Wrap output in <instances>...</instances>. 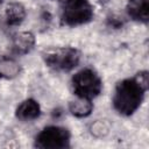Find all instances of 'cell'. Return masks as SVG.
I'll return each instance as SVG.
<instances>
[{
    "label": "cell",
    "mask_w": 149,
    "mask_h": 149,
    "mask_svg": "<svg viewBox=\"0 0 149 149\" xmlns=\"http://www.w3.org/2000/svg\"><path fill=\"white\" fill-rule=\"evenodd\" d=\"M148 87V71H141L132 78H126L119 81L112 98L114 109L123 116L134 114L140 108Z\"/></svg>",
    "instance_id": "cell-1"
},
{
    "label": "cell",
    "mask_w": 149,
    "mask_h": 149,
    "mask_svg": "<svg viewBox=\"0 0 149 149\" xmlns=\"http://www.w3.org/2000/svg\"><path fill=\"white\" fill-rule=\"evenodd\" d=\"M71 86L76 97L92 100L101 93L102 80L93 69L85 68L72 76Z\"/></svg>",
    "instance_id": "cell-2"
},
{
    "label": "cell",
    "mask_w": 149,
    "mask_h": 149,
    "mask_svg": "<svg viewBox=\"0 0 149 149\" xmlns=\"http://www.w3.org/2000/svg\"><path fill=\"white\" fill-rule=\"evenodd\" d=\"M80 57V51L73 47H61L48 50L45 54H43L45 65L58 72H68L73 70L79 64Z\"/></svg>",
    "instance_id": "cell-3"
},
{
    "label": "cell",
    "mask_w": 149,
    "mask_h": 149,
    "mask_svg": "<svg viewBox=\"0 0 149 149\" xmlns=\"http://www.w3.org/2000/svg\"><path fill=\"white\" fill-rule=\"evenodd\" d=\"M94 10L88 0H66L62 9V22L69 27H77L92 21Z\"/></svg>",
    "instance_id": "cell-4"
},
{
    "label": "cell",
    "mask_w": 149,
    "mask_h": 149,
    "mask_svg": "<svg viewBox=\"0 0 149 149\" xmlns=\"http://www.w3.org/2000/svg\"><path fill=\"white\" fill-rule=\"evenodd\" d=\"M34 146L40 149L69 148L70 132L61 126H48L36 135Z\"/></svg>",
    "instance_id": "cell-5"
},
{
    "label": "cell",
    "mask_w": 149,
    "mask_h": 149,
    "mask_svg": "<svg viewBox=\"0 0 149 149\" xmlns=\"http://www.w3.org/2000/svg\"><path fill=\"white\" fill-rule=\"evenodd\" d=\"M36 43L35 35L31 31H20L13 37L12 48L17 55H26L30 52Z\"/></svg>",
    "instance_id": "cell-6"
},
{
    "label": "cell",
    "mask_w": 149,
    "mask_h": 149,
    "mask_svg": "<svg viewBox=\"0 0 149 149\" xmlns=\"http://www.w3.org/2000/svg\"><path fill=\"white\" fill-rule=\"evenodd\" d=\"M41 115V106L35 99L23 100L15 111V116L21 121H31Z\"/></svg>",
    "instance_id": "cell-7"
},
{
    "label": "cell",
    "mask_w": 149,
    "mask_h": 149,
    "mask_svg": "<svg viewBox=\"0 0 149 149\" xmlns=\"http://www.w3.org/2000/svg\"><path fill=\"white\" fill-rule=\"evenodd\" d=\"M128 15L139 22L147 23L149 20V0H128L126 6Z\"/></svg>",
    "instance_id": "cell-8"
},
{
    "label": "cell",
    "mask_w": 149,
    "mask_h": 149,
    "mask_svg": "<svg viewBox=\"0 0 149 149\" xmlns=\"http://www.w3.org/2000/svg\"><path fill=\"white\" fill-rule=\"evenodd\" d=\"M5 17L8 26H19L26 17V8L22 3L12 1L6 6Z\"/></svg>",
    "instance_id": "cell-9"
},
{
    "label": "cell",
    "mask_w": 149,
    "mask_h": 149,
    "mask_svg": "<svg viewBox=\"0 0 149 149\" xmlns=\"http://www.w3.org/2000/svg\"><path fill=\"white\" fill-rule=\"evenodd\" d=\"M69 111L76 118H86L93 111V104L90 99L78 98L69 102Z\"/></svg>",
    "instance_id": "cell-10"
},
{
    "label": "cell",
    "mask_w": 149,
    "mask_h": 149,
    "mask_svg": "<svg viewBox=\"0 0 149 149\" xmlns=\"http://www.w3.org/2000/svg\"><path fill=\"white\" fill-rule=\"evenodd\" d=\"M21 72L20 64L10 57H1L0 58V78L13 79L17 77Z\"/></svg>",
    "instance_id": "cell-11"
},
{
    "label": "cell",
    "mask_w": 149,
    "mask_h": 149,
    "mask_svg": "<svg viewBox=\"0 0 149 149\" xmlns=\"http://www.w3.org/2000/svg\"><path fill=\"white\" fill-rule=\"evenodd\" d=\"M1 5H2V0H0V7H1Z\"/></svg>",
    "instance_id": "cell-12"
},
{
    "label": "cell",
    "mask_w": 149,
    "mask_h": 149,
    "mask_svg": "<svg viewBox=\"0 0 149 149\" xmlns=\"http://www.w3.org/2000/svg\"><path fill=\"white\" fill-rule=\"evenodd\" d=\"M57 1H62V2H64V1H66V0H57Z\"/></svg>",
    "instance_id": "cell-13"
}]
</instances>
